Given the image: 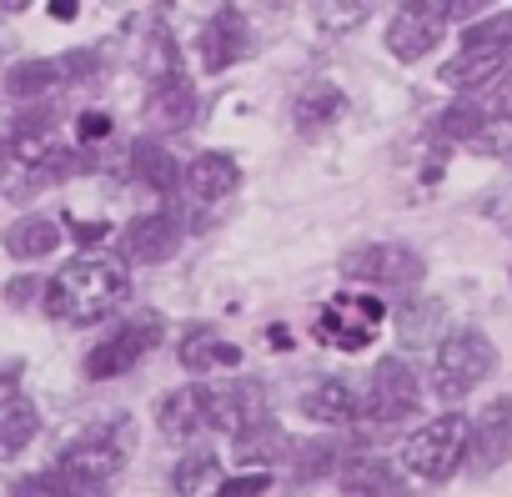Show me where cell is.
I'll return each mask as SVG.
<instances>
[{"label": "cell", "mask_w": 512, "mask_h": 497, "mask_svg": "<svg viewBox=\"0 0 512 497\" xmlns=\"http://www.w3.org/2000/svg\"><path fill=\"white\" fill-rule=\"evenodd\" d=\"M126 262L116 257H76L66 262L51 282H46V317L51 322H66V327H91V322H106L121 302H126Z\"/></svg>", "instance_id": "6da1fadb"}, {"label": "cell", "mask_w": 512, "mask_h": 497, "mask_svg": "<svg viewBox=\"0 0 512 497\" xmlns=\"http://www.w3.org/2000/svg\"><path fill=\"white\" fill-rule=\"evenodd\" d=\"M497 367V347L487 332L477 327H457L437 342V367H432V392L452 407L462 397H472Z\"/></svg>", "instance_id": "7a4b0ae2"}, {"label": "cell", "mask_w": 512, "mask_h": 497, "mask_svg": "<svg viewBox=\"0 0 512 497\" xmlns=\"http://www.w3.org/2000/svg\"><path fill=\"white\" fill-rule=\"evenodd\" d=\"M467 432L472 422L462 412H442L432 422H422L407 442H402V467L417 482H447L462 462H467Z\"/></svg>", "instance_id": "3957f363"}, {"label": "cell", "mask_w": 512, "mask_h": 497, "mask_svg": "<svg viewBox=\"0 0 512 497\" xmlns=\"http://www.w3.org/2000/svg\"><path fill=\"white\" fill-rule=\"evenodd\" d=\"M342 277L362 287H417L427 277V262L402 241H367L342 257Z\"/></svg>", "instance_id": "277c9868"}, {"label": "cell", "mask_w": 512, "mask_h": 497, "mask_svg": "<svg viewBox=\"0 0 512 497\" xmlns=\"http://www.w3.org/2000/svg\"><path fill=\"white\" fill-rule=\"evenodd\" d=\"M377 327H382V302L377 297L337 292L317 317V342H327L332 352H362V347H372Z\"/></svg>", "instance_id": "5b68a950"}, {"label": "cell", "mask_w": 512, "mask_h": 497, "mask_svg": "<svg viewBox=\"0 0 512 497\" xmlns=\"http://www.w3.org/2000/svg\"><path fill=\"white\" fill-rule=\"evenodd\" d=\"M417 397H422L417 372H412L402 357H382V362L372 367L367 392H362L357 402H362V412L377 417V422H402V417L417 412Z\"/></svg>", "instance_id": "8992f818"}, {"label": "cell", "mask_w": 512, "mask_h": 497, "mask_svg": "<svg viewBox=\"0 0 512 497\" xmlns=\"http://www.w3.org/2000/svg\"><path fill=\"white\" fill-rule=\"evenodd\" d=\"M161 332H166L161 317H136V322H126L121 332H111L106 342L91 347V357H86V377H91V382H106V377L131 372V367L161 342Z\"/></svg>", "instance_id": "52a82bcc"}, {"label": "cell", "mask_w": 512, "mask_h": 497, "mask_svg": "<svg viewBox=\"0 0 512 497\" xmlns=\"http://www.w3.org/2000/svg\"><path fill=\"white\" fill-rule=\"evenodd\" d=\"M126 457H131V427L121 422V427H101V432H86L81 442H71L56 467L71 477H86V482H106L111 472L126 467Z\"/></svg>", "instance_id": "ba28073f"}, {"label": "cell", "mask_w": 512, "mask_h": 497, "mask_svg": "<svg viewBox=\"0 0 512 497\" xmlns=\"http://www.w3.org/2000/svg\"><path fill=\"white\" fill-rule=\"evenodd\" d=\"M176 246H181V211H176V206H156V211L136 216V221L121 231V252H126V262H136V267H161V262H171Z\"/></svg>", "instance_id": "9c48e42d"}, {"label": "cell", "mask_w": 512, "mask_h": 497, "mask_svg": "<svg viewBox=\"0 0 512 497\" xmlns=\"http://www.w3.org/2000/svg\"><path fill=\"white\" fill-rule=\"evenodd\" d=\"M447 21H452V11L447 6H432V0H422V6H402L392 16V26H387V51L412 66V61H422L442 41Z\"/></svg>", "instance_id": "30bf717a"}, {"label": "cell", "mask_w": 512, "mask_h": 497, "mask_svg": "<svg viewBox=\"0 0 512 497\" xmlns=\"http://www.w3.org/2000/svg\"><path fill=\"white\" fill-rule=\"evenodd\" d=\"M507 457H512V397H497L482 407V417L467 432V467L482 477L497 472Z\"/></svg>", "instance_id": "8fae6325"}, {"label": "cell", "mask_w": 512, "mask_h": 497, "mask_svg": "<svg viewBox=\"0 0 512 497\" xmlns=\"http://www.w3.org/2000/svg\"><path fill=\"white\" fill-rule=\"evenodd\" d=\"M251 51V26L236 6H216L201 26V66L206 71H226Z\"/></svg>", "instance_id": "7c38bea8"}, {"label": "cell", "mask_w": 512, "mask_h": 497, "mask_svg": "<svg viewBox=\"0 0 512 497\" xmlns=\"http://www.w3.org/2000/svg\"><path fill=\"white\" fill-rule=\"evenodd\" d=\"M96 61L91 56H51V61H21V66H11L6 71V91L16 96V101H31V96H46V91H56V86H66L76 71L86 76Z\"/></svg>", "instance_id": "4fadbf2b"}, {"label": "cell", "mask_w": 512, "mask_h": 497, "mask_svg": "<svg viewBox=\"0 0 512 497\" xmlns=\"http://www.w3.org/2000/svg\"><path fill=\"white\" fill-rule=\"evenodd\" d=\"M262 387L256 382H231V387H211L206 392V427L221 432H246L251 422H262Z\"/></svg>", "instance_id": "5bb4252c"}, {"label": "cell", "mask_w": 512, "mask_h": 497, "mask_svg": "<svg viewBox=\"0 0 512 497\" xmlns=\"http://www.w3.org/2000/svg\"><path fill=\"white\" fill-rule=\"evenodd\" d=\"M186 186H191L196 201H226V196L241 186V166H236V156H226V151H201V156L186 166Z\"/></svg>", "instance_id": "9a60e30c"}, {"label": "cell", "mask_w": 512, "mask_h": 497, "mask_svg": "<svg viewBox=\"0 0 512 497\" xmlns=\"http://www.w3.org/2000/svg\"><path fill=\"white\" fill-rule=\"evenodd\" d=\"M342 497H407V487L392 462L352 457V462H342Z\"/></svg>", "instance_id": "2e32d148"}, {"label": "cell", "mask_w": 512, "mask_h": 497, "mask_svg": "<svg viewBox=\"0 0 512 497\" xmlns=\"http://www.w3.org/2000/svg\"><path fill=\"white\" fill-rule=\"evenodd\" d=\"M151 121H161L166 131H186L196 121V86L181 71H171L166 81H156V91H151Z\"/></svg>", "instance_id": "e0dca14e"}, {"label": "cell", "mask_w": 512, "mask_h": 497, "mask_svg": "<svg viewBox=\"0 0 512 497\" xmlns=\"http://www.w3.org/2000/svg\"><path fill=\"white\" fill-rule=\"evenodd\" d=\"M61 246V221H51V216H21L11 231H6V252L16 257V262H41V257H51Z\"/></svg>", "instance_id": "ac0fdd59"}, {"label": "cell", "mask_w": 512, "mask_h": 497, "mask_svg": "<svg viewBox=\"0 0 512 497\" xmlns=\"http://www.w3.org/2000/svg\"><path fill=\"white\" fill-rule=\"evenodd\" d=\"M302 412H307L312 422L347 427V422H357V417H362V402H357V392H352V387H342V382H317V387H307V392H302Z\"/></svg>", "instance_id": "d6986e66"}, {"label": "cell", "mask_w": 512, "mask_h": 497, "mask_svg": "<svg viewBox=\"0 0 512 497\" xmlns=\"http://www.w3.org/2000/svg\"><path fill=\"white\" fill-rule=\"evenodd\" d=\"M206 392L211 387H176L161 407H156V422L166 437H191L206 427Z\"/></svg>", "instance_id": "ffe728a7"}, {"label": "cell", "mask_w": 512, "mask_h": 497, "mask_svg": "<svg viewBox=\"0 0 512 497\" xmlns=\"http://www.w3.org/2000/svg\"><path fill=\"white\" fill-rule=\"evenodd\" d=\"M502 71H507V56H492V51H457V56L442 66V86H452V91H477V86H492Z\"/></svg>", "instance_id": "44dd1931"}, {"label": "cell", "mask_w": 512, "mask_h": 497, "mask_svg": "<svg viewBox=\"0 0 512 497\" xmlns=\"http://www.w3.org/2000/svg\"><path fill=\"white\" fill-rule=\"evenodd\" d=\"M41 432V412L26 397H0V457H21Z\"/></svg>", "instance_id": "7402d4cb"}, {"label": "cell", "mask_w": 512, "mask_h": 497, "mask_svg": "<svg viewBox=\"0 0 512 497\" xmlns=\"http://www.w3.org/2000/svg\"><path fill=\"white\" fill-rule=\"evenodd\" d=\"M131 166H136V176L156 191V196H171L176 191V181H181V166H176V156L161 146V141H136L131 146Z\"/></svg>", "instance_id": "603a6c76"}, {"label": "cell", "mask_w": 512, "mask_h": 497, "mask_svg": "<svg viewBox=\"0 0 512 497\" xmlns=\"http://www.w3.org/2000/svg\"><path fill=\"white\" fill-rule=\"evenodd\" d=\"M181 367L191 372H216V367H241V347L216 337V332H191L181 342Z\"/></svg>", "instance_id": "cb8c5ba5"}, {"label": "cell", "mask_w": 512, "mask_h": 497, "mask_svg": "<svg viewBox=\"0 0 512 497\" xmlns=\"http://www.w3.org/2000/svg\"><path fill=\"white\" fill-rule=\"evenodd\" d=\"M342 106H347V101H342V86H332V81H317V86H307V91L297 96V106H292V121H297L302 131H317V126H332Z\"/></svg>", "instance_id": "d4e9b609"}, {"label": "cell", "mask_w": 512, "mask_h": 497, "mask_svg": "<svg viewBox=\"0 0 512 497\" xmlns=\"http://www.w3.org/2000/svg\"><path fill=\"white\" fill-rule=\"evenodd\" d=\"M221 487H226V477H221V462L211 452L181 457V467H176V492L181 497H221Z\"/></svg>", "instance_id": "484cf974"}, {"label": "cell", "mask_w": 512, "mask_h": 497, "mask_svg": "<svg viewBox=\"0 0 512 497\" xmlns=\"http://www.w3.org/2000/svg\"><path fill=\"white\" fill-rule=\"evenodd\" d=\"M16 497H106V482H86V477H71V472L51 467L41 477H26L16 487Z\"/></svg>", "instance_id": "4316f807"}, {"label": "cell", "mask_w": 512, "mask_h": 497, "mask_svg": "<svg viewBox=\"0 0 512 497\" xmlns=\"http://www.w3.org/2000/svg\"><path fill=\"white\" fill-rule=\"evenodd\" d=\"M282 452H287V432H282V422H272V417L251 422L246 432H236V457H241V462H272V457H282Z\"/></svg>", "instance_id": "83f0119b"}, {"label": "cell", "mask_w": 512, "mask_h": 497, "mask_svg": "<svg viewBox=\"0 0 512 497\" xmlns=\"http://www.w3.org/2000/svg\"><path fill=\"white\" fill-rule=\"evenodd\" d=\"M482 126H487V111H482L477 101L462 96V101H452V106L432 121V136H437V141H462V146H467Z\"/></svg>", "instance_id": "f1b7e54d"}, {"label": "cell", "mask_w": 512, "mask_h": 497, "mask_svg": "<svg viewBox=\"0 0 512 497\" xmlns=\"http://www.w3.org/2000/svg\"><path fill=\"white\" fill-rule=\"evenodd\" d=\"M462 51H492V56H507L512 51V11H492L482 21H472L462 31Z\"/></svg>", "instance_id": "f546056e"}, {"label": "cell", "mask_w": 512, "mask_h": 497, "mask_svg": "<svg viewBox=\"0 0 512 497\" xmlns=\"http://www.w3.org/2000/svg\"><path fill=\"white\" fill-rule=\"evenodd\" d=\"M477 156H492V161H512V121H487L472 141H467Z\"/></svg>", "instance_id": "4dcf8cb0"}, {"label": "cell", "mask_w": 512, "mask_h": 497, "mask_svg": "<svg viewBox=\"0 0 512 497\" xmlns=\"http://www.w3.org/2000/svg\"><path fill=\"white\" fill-rule=\"evenodd\" d=\"M297 452H302L297 482H312V477H322V472H332V467H337V447H332V442H302Z\"/></svg>", "instance_id": "1f68e13d"}, {"label": "cell", "mask_w": 512, "mask_h": 497, "mask_svg": "<svg viewBox=\"0 0 512 497\" xmlns=\"http://www.w3.org/2000/svg\"><path fill=\"white\" fill-rule=\"evenodd\" d=\"M317 21H322V31H352V26H362V21H367V6H347V11H322Z\"/></svg>", "instance_id": "d6a6232c"}, {"label": "cell", "mask_w": 512, "mask_h": 497, "mask_svg": "<svg viewBox=\"0 0 512 497\" xmlns=\"http://www.w3.org/2000/svg\"><path fill=\"white\" fill-rule=\"evenodd\" d=\"M267 487H272V477H267V472H251V477L226 482V487H221V497H262Z\"/></svg>", "instance_id": "836d02e7"}, {"label": "cell", "mask_w": 512, "mask_h": 497, "mask_svg": "<svg viewBox=\"0 0 512 497\" xmlns=\"http://www.w3.org/2000/svg\"><path fill=\"white\" fill-rule=\"evenodd\" d=\"M492 106H497V121H512V66L492 81Z\"/></svg>", "instance_id": "e575fe53"}, {"label": "cell", "mask_w": 512, "mask_h": 497, "mask_svg": "<svg viewBox=\"0 0 512 497\" xmlns=\"http://www.w3.org/2000/svg\"><path fill=\"white\" fill-rule=\"evenodd\" d=\"M76 131H81V141H101V136L111 131V116H106V111H86V116L76 121Z\"/></svg>", "instance_id": "d590c367"}, {"label": "cell", "mask_w": 512, "mask_h": 497, "mask_svg": "<svg viewBox=\"0 0 512 497\" xmlns=\"http://www.w3.org/2000/svg\"><path fill=\"white\" fill-rule=\"evenodd\" d=\"M427 322H437V307H422V312H412L407 317V342H427L432 337V327Z\"/></svg>", "instance_id": "8d00e7d4"}]
</instances>
